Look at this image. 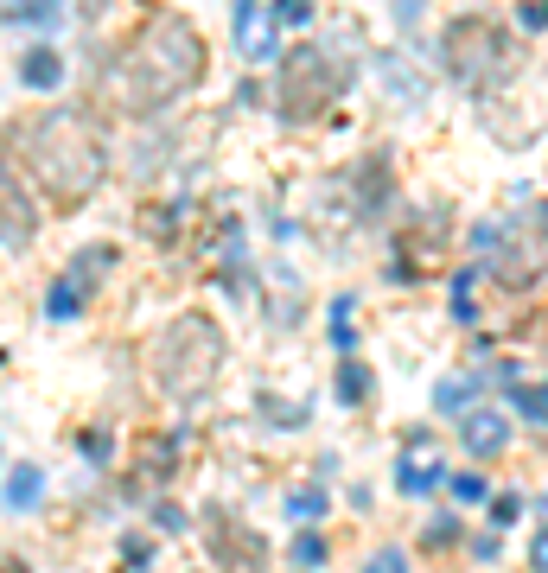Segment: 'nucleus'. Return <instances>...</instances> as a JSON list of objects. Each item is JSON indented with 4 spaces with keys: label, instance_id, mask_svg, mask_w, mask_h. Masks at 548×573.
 Here are the masks:
<instances>
[{
    "label": "nucleus",
    "instance_id": "f257e3e1",
    "mask_svg": "<svg viewBox=\"0 0 548 573\" xmlns=\"http://www.w3.org/2000/svg\"><path fill=\"white\" fill-rule=\"evenodd\" d=\"M204 71V39L185 20H153L109 58L102 71V102L115 115H153L179 102Z\"/></svg>",
    "mask_w": 548,
    "mask_h": 573
},
{
    "label": "nucleus",
    "instance_id": "f03ea898",
    "mask_svg": "<svg viewBox=\"0 0 548 573\" xmlns=\"http://www.w3.org/2000/svg\"><path fill=\"white\" fill-rule=\"evenodd\" d=\"M26 166L58 204H83L109 179V147L90 128V115L77 109H45L26 121Z\"/></svg>",
    "mask_w": 548,
    "mask_h": 573
},
{
    "label": "nucleus",
    "instance_id": "7ed1b4c3",
    "mask_svg": "<svg viewBox=\"0 0 548 573\" xmlns=\"http://www.w3.org/2000/svg\"><path fill=\"white\" fill-rule=\"evenodd\" d=\"M147 370H153V389L166 402H198L217 382V370H224V338H217V325L204 312H185V319H173L153 338Z\"/></svg>",
    "mask_w": 548,
    "mask_h": 573
},
{
    "label": "nucleus",
    "instance_id": "20e7f679",
    "mask_svg": "<svg viewBox=\"0 0 548 573\" xmlns=\"http://www.w3.org/2000/svg\"><path fill=\"white\" fill-rule=\"evenodd\" d=\"M440 58H447V71L466 83V90H504L510 71H517V45L491 20H453Z\"/></svg>",
    "mask_w": 548,
    "mask_h": 573
},
{
    "label": "nucleus",
    "instance_id": "39448f33",
    "mask_svg": "<svg viewBox=\"0 0 548 573\" xmlns=\"http://www.w3.org/2000/svg\"><path fill=\"white\" fill-rule=\"evenodd\" d=\"M332 96H338V71L319 58V45H300L294 58H287V71H281V109L300 121V115H313L319 102H332Z\"/></svg>",
    "mask_w": 548,
    "mask_h": 573
},
{
    "label": "nucleus",
    "instance_id": "423d86ee",
    "mask_svg": "<svg viewBox=\"0 0 548 573\" xmlns=\"http://www.w3.org/2000/svg\"><path fill=\"white\" fill-rule=\"evenodd\" d=\"M173 459H179V446L166 440V433H147V446H141V459H134V472L122 478V497L147 503V497H153V484L173 478Z\"/></svg>",
    "mask_w": 548,
    "mask_h": 573
},
{
    "label": "nucleus",
    "instance_id": "0eeeda50",
    "mask_svg": "<svg viewBox=\"0 0 548 573\" xmlns=\"http://www.w3.org/2000/svg\"><path fill=\"white\" fill-rule=\"evenodd\" d=\"M32 230H39V211H32V198L20 185H13V172L0 166V242H32Z\"/></svg>",
    "mask_w": 548,
    "mask_h": 573
},
{
    "label": "nucleus",
    "instance_id": "6e6552de",
    "mask_svg": "<svg viewBox=\"0 0 548 573\" xmlns=\"http://www.w3.org/2000/svg\"><path fill=\"white\" fill-rule=\"evenodd\" d=\"M510 446V421L504 414H491V408H472L466 414V453L472 459H498Z\"/></svg>",
    "mask_w": 548,
    "mask_h": 573
},
{
    "label": "nucleus",
    "instance_id": "1a4fd4ad",
    "mask_svg": "<svg viewBox=\"0 0 548 573\" xmlns=\"http://www.w3.org/2000/svg\"><path fill=\"white\" fill-rule=\"evenodd\" d=\"M64 0H0V26H58Z\"/></svg>",
    "mask_w": 548,
    "mask_h": 573
},
{
    "label": "nucleus",
    "instance_id": "9d476101",
    "mask_svg": "<svg viewBox=\"0 0 548 573\" xmlns=\"http://www.w3.org/2000/svg\"><path fill=\"white\" fill-rule=\"evenodd\" d=\"M20 77L32 83V90H58V83H64V58L51 45H32L26 58H20Z\"/></svg>",
    "mask_w": 548,
    "mask_h": 573
},
{
    "label": "nucleus",
    "instance_id": "9b49d317",
    "mask_svg": "<svg viewBox=\"0 0 548 573\" xmlns=\"http://www.w3.org/2000/svg\"><path fill=\"white\" fill-rule=\"evenodd\" d=\"M39 491H45V472H39V465H13V472H7V491H0V497H7V510H39Z\"/></svg>",
    "mask_w": 548,
    "mask_h": 573
},
{
    "label": "nucleus",
    "instance_id": "f8f14e48",
    "mask_svg": "<svg viewBox=\"0 0 548 573\" xmlns=\"http://www.w3.org/2000/svg\"><path fill=\"white\" fill-rule=\"evenodd\" d=\"M440 478H447V472H440L434 459H402V472H396V484H402L408 497H427V491H434Z\"/></svg>",
    "mask_w": 548,
    "mask_h": 573
},
{
    "label": "nucleus",
    "instance_id": "ddd939ff",
    "mask_svg": "<svg viewBox=\"0 0 548 573\" xmlns=\"http://www.w3.org/2000/svg\"><path fill=\"white\" fill-rule=\"evenodd\" d=\"M370 389H376V382H370V370H364L357 357H345V363H338V402H364Z\"/></svg>",
    "mask_w": 548,
    "mask_h": 573
},
{
    "label": "nucleus",
    "instance_id": "4468645a",
    "mask_svg": "<svg viewBox=\"0 0 548 573\" xmlns=\"http://www.w3.org/2000/svg\"><path fill=\"white\" fill-rule=\"evenodd\" d=\"M447 414H466V402H478V382H466V376H453V382H440V395H434Z\"/></svg>",
    "mask_w": 548,
    "mask_h": 573
},
{
    "label": "nucleus",
    "instance_id": "2eb2a0df",
    "mask_svg": "<svg viewBox=\"0 0 548 573\" xmlns=\"http://www.w3.org/2000/svg\"><path fill=\"white\" fill-rule=\"evenodd\" d=\"M510 408H517L529 427H542V389L536 382H517V389H510Z\"/></svg>",
    "mask_w": 548,
    "mask_h": 573
},
{
    "label": "nucleus",
    "instance_id": "dca6fc26",
    "mask_svg": "<svg viewBox=\"0 0 548 573\" xmlns=\"http://www.w3.org/2000/svg\"><path fill=\"white\" fill-rule=\"evenodd\" d=\"M77 281H58V287H51V300H45V312H51V319H77Z\"/></svg>",
    "mask_w": 548,
    "mask_h": 573
},
{
    "label": "nucleus",
    "instance_id": "f3484780",
    "mask_svg": "<svg viewBox=\"0 0 548 573\" xmlns=\"http://www.w3.org/2000/svg\"><path fill=\"white\" fill-rule=\"evenodd\" d=\"M453 497H459V503H485V497H491V484L478 478V472H459V478H453Z\"/></svg>",
    "mask_w": 548,
    "mask_h": 573
},
{
    "label": "nucleus",
    "instance_id": "a211bd4d",
    "mask_svg": "<svg viewBox=\"0 0 548 573\" xmlns=\"http://www.w3.org/2000/svg\"><path fill=\"white\" fill-rule=\"evenodd\" d=\"M517 516H523V497H517V491L491 497V523H498V529H510V523H517Z\"/></svg>",
    "mask_w": 548,
    "mask_h": 573
},
{
    "label": "nucleus",
    "instance_id": "6ab92c4d",
    "mask_svg": "<svg viewBox=\"0 0 548 573\" xmlns=\"http://www.w3.org/2000/svg\"><path fill=\"white\" fill-rule=\"evenodd\" d=\"M287 510H294L300 523H306V516H325V491H294V497H287Z\"/></svg>",
    "mask_w": 548,
    "mask_h": 573
},
{
    "label": "nucleus",
    "instance_id": "aec40b11",
    "mask_svg": "<svg viewBox=\"0 0 548 573\" xmlns=\"http://www.w3.org/2000/svg\"><path fill=\"white\" fill-rule=\"evenodd\" d=\"M236 45H255V0H236Z\"/></svg>",
    "mask_w": 548,
    "mask_h": 573
},
{
    "label": "nucleus",
    "instance_id": "412c9836",
    "mask_svg": "<svg viewBox=\"0 0 548 573\" xmlns=\"http://www.w3.org/2000/svg\"><path fill=\"white\" fill-rule=\"evenodd\" d=\"M325 561V542H319V535H300V542H294V567H319Z\"/></svg>",
    "mask_w": 548,
    "mask_h": 573
},
{
    "label": "nucleus",
    "instance_id": "4be33fe9",
    "mask_svg": "<svg viewBox=\"0 0 548 573\" xmlns=\"http://www.w3.org/2000/svg\"><path fill=\"white\" fill-rule=\"evenodd\" d=\"M274 20H287V26H306V20H313V7H306V0H274Z\"/></svg>",
    "mask_w": 548,
    "mask_h": 573
},
{
    "label": "nucleus",
    "instance_id": "5701e85b",
    "mask_svg": "<svg viewBox=\"0 0 548 573\" xmlns=\"http://www.w3.org/2000/svg\"><path fill=\"white\" fill-rule=\"evenodd\" d=\"M370 573H408V561H402V548H383V554H376V561H370Z\"/></svg>",
    "mask_w": 548,
    "mask_h": 573
},
{
    "label": "nucleus",
    "instance_id": "b1692460",
    "mask_svg": "<svg viewBox=\"0 0 548 573\" xmlns=\"http://www.w3.org/2000/svg\"><path fill=\"white\" fill-rule=\"evenodd\" d=\"M153 523H160V529H185V510H173V503H153Z\"/></svg>",
    "mask_w": 548,
    "mask_h": 573
},
{
    "label": "nucleus",
    "instance_id": "393cba45",
    "mask_svg": "<svg viewBox=\"0 0 548 573\" xmlns=\"http://www.w3.org/2000/svg\"><path fill=\"white\" fill-rule=\"evenodd\" d=\"M517 26H523V32H542V0H523V13H517Z\"/></svg>",
    "mask_w": 548,
    "mask_h": 573
}]
</instances>
